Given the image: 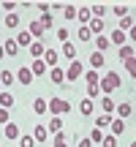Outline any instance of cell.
<instances>
[{
    "mask_svg": "<svg viewBox=\"0 0 136 147\" xmlns=\"http://www.w3.org/2000/svg\"><path fill=\"white\" fill-rule=\"evenodd\" d=\"M117 87H120V76H117L114 71H106L104 79H98V90H104L106 95H109L112 90H117Z\"/></svg>",
    "mask_w": 136,
    "mask_h": 147,
    "instance_id": "1",
    "label": "cell"
},
{
    "mask_svg": "<svg viewBox=\"0 0 136 147\" xmlns=\"http://www.w3.org/2000/svg\"><path fill=\"white\" fill-rule=\"evenodd\" d=\"M49 104V112L52 115H68L71 112V104H68L65 98H52V101H46Z\"/></svg>",
    "mask_w": 136,
    "mask_h": 147,
    "instance_id": "2",
    "label": "cell"
},
{
    "mask_svg": "<svg viewBox=\"0 0 136 147\" xmlns=\"http://www.w3.org/2000/svg\"><path fill=\"white\" fill-rule=\"evenodd\" d=\"M82 74H84V65L79 63V60H71V63H68V71H65V82H76Z\"/></svg>",
    "mask_w": 136,
    "mask_h": 147,
    "instance_id": "3",
    "label": "cell"
},
{
    "mask_svg": "<svg viewBox=\"0 0 136 147\" xmlns=\"http://www.w3.org/2000/svg\"><path fill=\"white\" fill-rule=\"evenodd\" d=\"M57 60H60V52H55V49H46V52H44V63H46V68H57Z\"/></svg>",
    "mask_w": 136,
    "mask_h": 147,
    "instance_id": "4",
    "label": "cell"
},
{
    "mask_svg": "<svg viewBox=\"0 0 136 147\" xmlns=\"http://www.w3.org/2000/svg\"><path fill=\"white\" fill-rule=\"evenodd\" d=\"M3 136H5V139H19V136H22V131H19V125H16V123H5Z\"/></svg>",
    "mask_w": 136,
    "mask_h": 147,
    "instance_id": "5",
    "label": "cell"
},
{
    "mask_svg": "<svg viewBox=\"0 0 136 147\" xmlns=\"http://www.w3.org/2000/svg\"><path fill=\"white\" fill-rule=\"evenodd\" d=\"M33 139H36V142H46L49 139V128L46 125H36L33 128Z\"/></svg>",
    "mask_w": 136,
    "mask_h": 147,
    "instance_id": "6",
    "label": "cell"
},
{
    "mask_svg": "<svg viewBox=\"0 0 136 147\" xmlns=\"http://www.w3.org/2000/svg\"><path fill=\"white\" fill-rule=\"evenodd\" d=\"M27 49H30V55H33L36 60H41V57H44V52H46V49H44V41H33Z\"/></svg>",
    "mask_w": 136,
    "mask_h": 147,
    "instance_id": "7",
    "label": "cell"
},
{
    "mask_svg": "<svg viewBox=\"0 0 136 147\" xmlns=\"http://www.w3.org/2000/svg\"><path fill=\"white\" fill-rule=\"evenodd\" d=\"M109 131H112V136H120V134L125 131V120H120V117L112 120V123H109Z\"/></svg>",
    "mask_w": 136,
    "mask_h": 147,
    "instance_id": "8",
    "label": "cell"
},
{
    "mask_svg": "<svg viewBox=\"0 0 136 147\" xmlns=\"http://www.w3.org/2000/svg\"><path fill=\"white\" fill-rule=\"evenodd\" d=\"M76 19L82 22V25H90V19H93V14H90V5H84V8H76Z\"/></svg>",
    "mask_w": 136,
    "mask_h": 147,
    "instance_id": "9",
    "label": "cell"
},
{
    "mask_svg": "<svg viewBox=\"0 0 136 147\" xmlns=\"http://www.w3.org/2000/svg\"><path fill=\"white\" fill-rule=\"evenodd\" d=\"M19 22H22L19 14H5V16H3V25L11 27V30H16V27H19Z\"/></svg>",
    "mask_w": 136,
    "mask_h": 147,
    "instance_id": "10",
    "label": "cell"
},
{
    "mask_svg": "<svg viewBox=\"0 0 136 147\" xmlns=\"http://www.w3.org/2000/svg\"><path fill=\"white\" fill-rule=\"evenodd\" d=\"M16 79H19L22 84H30V82H33V71H30V68H25V65H22V68L16 71Z\"/></svg>",
    "mask_w": 136,
    "mask_h": 147,
    "instance_id": "11",
    "label": "cell"
},
{
    "mask_svg": "<svg viewBox=\"0 0 136 147\" xmlns=\"http://www.w3.org/2000/svg\"><path fill=\"white\" fill-rule=\"evenodd\" d=\"M14 41H16V47H30V44H33V36H30L27 30H22L19 36L14 38Z\"/></svg>",
    "mask_w": 136,
    "mask_h": 147,
    "instance_id": "12",
    "label": "cell"
},
{
    "mask_svg": "<svg viewBox=\"0 0 136 147\" xmlns=\"http://www.w3.org/2000/svg\"><path fill=\"white\" fill-rule=\"evenodd\" d=\"M27 33H30V36H33V41H36V38H44V27H41V22H33V25L30 27H27Z\"/></svg>",
    "mask_w": 136,
    "mask_h": 147,
    "instance_id": "13",
    "label": "cell"
},
{
    "mask_svg": "<svg viewBox=\"0 0 136 147\" xmlns=\"http://www.w3.org/2000/svg\"><path fill=\"white\" fill-rule=\"evenodd\" d=\"M104 63H106V57L101 52H93V55H90V65H93V71L95 68H104Z\"/></svg>",
    "mask_w": 136,
    "mask_h": 147,
    "instance_id": "14",
    "label": "cell"
},
{
    "mask_svg": "<svg viewBox=\"0 0 136 147\" xmlns=\"http://www.w3.org/2000/svg\"><path fill=\"white\" fill-rule=\"evenodd\" d=\"M87 27H90V33H93V36H101V33H104V19H95V16H93Z\"/></svg>",
    "mask_w": 136,
    "mask_h": 147,
    "instance_id": "15",
    "label": "cell"
},
{
    "mask_svg": "<svg viewBox=\"0 0 136 147\" xmlns=\"http://www.w3.org/2000/svg\"><path fill=\"white\" fill-rule=\"evenodd\" d=\"M49 76H52L55 84H65V71L63 68H52V71H49Z\"/></svg>",
    "mask_w": 136,
    "mask_h": 147,
    "instance_id": "16",
    "label": "cell"
},
{
    "mask_svg": "<svg viewBox=\"0 0 136 147\" xmlns=\"http://www.w3.org/2000/svg\"><path fill=\"white\" fill-rule=\"evenodd\" d=\"M30 71H33V76H44V71H46V63H44V60H33Z\"/></svg>",
    "mask_w": 136,
    "mask_h": 147,
    "instance_id": "17",
    "label": "cell"
},
{
    "mask_svg": "<svg viewBox=\"0 0 136 147\" xmlns=\"http://www.w3.org/2000/svg\"><path fill=\"white\" fill-rule=\"evenodd\" d=\"M33 112H36V115H44V112H49V104L44 98H36L33 101Z\"/></svg>",
    "mask_w": 136,
    "mask_h": 147,
    "instance_id": "18",
    "label": "cell"
},
{
    "mask_svg": "<svg viewBox=\"0 0 136 147\" xmlns=\"http://www.w3.org/2000/svg\"><path fill=\"white\" fill-rule=\"evenodd\" d=\"M109 44H117V47H125V33H120V30H112V38H109Z\"/></svg>",
    "mask_w": 136,
    "mask_h": 147,
    "instance_id": "19",
    "label": "cell"
},
{
    "mask_svg": "<svg viewBox=\"0 0 136 147\" xmlns=\"http://www.w3.org/2000/svg\"><path fill=\"white\" fill-rule=\"evenodd\" d=\"M106 49H109V38H106V36H98V38H95V52L104 55Z\"/></svg>",
    "mask_w": 136,
    "mask_h": 147,
    "instance_id": "20",
    "label": "cell"
},
{
    "mask_svg": "<svg viewBox=\"0 0 136 147\" xmlns=\"http://www.w3.org/2000/svg\"><path fill=\"white\" fill-rule=\"evenodd\" d=\"M14 106V95L11 93H0V109H11Z\"/></svg>",
    "mask_w": 136,
    "mask_h": 147,
    "instance_id": "21",
    "label": "cell"
},
{
    "mask_svg": "<svg viewBox=\"0 0 136 147\" xmlns=\"http://www.w3.org/2000/svg\"><path fill=\"white\" fill-rule=\"evenodd\" d=\"M79 109H82V115H84V117H90V115H93V109H95V104H93V98H84V101H82V106H79Z\"/></svg>",
    "mask_w": 136,
    "mask_h": 147,
    "instance_id": "22",
    "label": "cell"
},
{
    "mask_svg": "<svg viewBox=\"0 0 136 147\" xmlns=\"http://www.w3.org/2000/svg\"><path fill=\"white\" fill-rule=\"evenodd\" d=\"M114 112H117V117H120V120H125V117H131V104H120V106H114Z\"/></svg>",
    "mask_w": 136,
    "mask_h": 147,
    "instance_id": "23",
    "label": "cell"
},
{
    "mask_svg": "<svg viewBox=\"0 0 136 147\" xmlns=\"http://www.w3.org/2000/svg\"><path fill=\"white\" fill-rule=\"evenodd\" d=\"M49 131H52V134H60V131H63V120H60V115H55L52 120H49Z\"/></svg>",
    "mask_w": 136,
    "mask_h": 147,
    "instance_id": "24",
    "label": "cell"
},
{
    "mask_svg": "<svg viewBox=\"0 0 136 147\" xmlns=\"http://www.w3.org/2000/svg\"><path fill=\"white\" fill-rule=\"evenodd\" d=\"M38 22H41V27H44V30H49V27L55 25V16L49 14V11H44V14H41V19H38Z\"/></svg>",
    "mask_w": 136,
    "mask_h": 147,
    "instance_id": "25",
    "label": "cell"
},
{
    "mask_svg": "<svg viewBox=\"0 0 136 147\" xmlns=\"http://www.w3.org/2000/svg\"><path fill=\"white\" fill-rule=\"evenodd\" d=\"M76 36H79V38H82V41H84V44H87V41H93V38H95V36H93V33H90V27H87V25H82V27H79V33H76Z\"/></svg>",
    "mask_w": 136,
    "mask_h": 147,
    "instance_id": "26",
    "label": "cell"
},
{
    "mask_svg": "<svg viewBox=\"0 0 136 147\" xmlns=\"http://www.w3.org/2000/svg\"><path fill=\"white\" fill-rule=\"evenodd\" d=\"M3 49H5V55H11V57L19 52V47H16V41H14V38H8V41L3 44Z\"/></svg>",
    "mask_w": 136,
    "mask_h": 147,
    "instance_id": "27",
    "label": "cell"
},
{
    "mask_svg": "<svg viewBox=\"0 0 136 147\" xmlns=\"http://www.w3.org/2000/svg\"><path fill=\"white\" fill-rule=\"evenodd\" d=\"M101 106H104V115H112V112H114V106H117V104H114V101L109 98V95H104V101H101Z\"/></svg>",
    "mask_w": 136,
    "mask_h": 147,
    "instance_id": "28",
    "label": "cell"
},
{
    "mask_svg": "<svg viewBox=\"0 0 136 147\" xmlns=\"http://www.w3.org/2000/svg\"><path fill=\"white\" fill-rule=\"evenodd\" d=\"M109 123H112V115H101L98 120H95V128H101V131H104V128H109Z\"/></svg>",
    "mask_w": 136,
    "mask_h": 147,
    "instance_id": "29",
    "label": "cell"
},
{
    "mask_svg": "<svg viewBox=\"0 0 136 147\" xmlns=\"http://www.w3.org/2000/svg\"><path fill=\"white\" fill-rule=\"evenodd\" d=\"M63 55H65L68 60H73V57H76V47H73L71 41H68V44H63Z\"/></svg>",
    "mask_w": 136,
    "mask_h": 147,
    "instance_id": "30",
    "label": "cell"
},
{
    "mask_svg": "<svg viewBox=\"0 0 136 147\" xmlns=\"http://www.w3.org/2000/svg\"><path fill=\"white\" fill-rule=\"evenodd\" d=\"M133 57V44L131 47H120V60H131Z\"/></svg>",
    "mask_w": 136,
    "mask_h": 147,
    "instance_id": "31",
    "label": "cell"
},
{
    "mask_svg": "<svg viewBox=\"0 0 136 147\" xmlns=\"http://www.w3.org/2000/svg\"><path fill=\"white\" fill-rule=\"evenodd\" d=\"M101 147H117V136H112V134H106V136L101 139Z\"/></svg>",
    "mask_w": 136,
    "mask_h": 147,
    "instance_id": "32",
    "label": "cell"
},
{
    "mask_svg": "<svg viewBox=\"0 0 136 147\" xmlns=\"http://www.w3.org/2000/svg\"><path fill=\"white\" fill-rule=\"evenodd\" d=\"M0 84H14V74L11 71H0Z\"/></svg>",
    "mask_w": 136,
    "mask_h": 147,
    "instance_id": "33",
    "label": "cell"
},
{
    "mask_svg": "<svg viewBox=\"0 0 136 147\" xmlns=\"http://www.w3.org/2000/svg\"><path fill=\"white\" fill-rule=\"evenodd\" d=\"M131 27H133V19H131V16H123V19H120V33L131 30Z\"/></svg>",
    "mask_w": 136,
    "mask_h": 147,
    "instance_id": "34",
    "label": "cell"
},
{
    "mask_svg": "<svg viewBox=\"0 0 136 147\" xmlns=\"http://www.w3.org/2000/svg\"><path fill=\"white\" fill-rule=\"evenodd\" d=\"M87 139H90V142H98V144H101V139H104V131H101V128H93V134H90Z\"/></svg>",
    "mask_w": 136,
    "mask_h": 147,
    "instance_id": "35",
    "label": "cell"
},
{
    "mask_svg": "<svg viewBox=\"0 0 136 147\" xmlns=\"http://www.w3.org/2000/svg\"><path fill=\"white\" fill-rule=\"evenodd\" d=\"M98 79H101V76H98V71H93V68L87 71V84H98Z\"/></svg>",
    "mask_w": 136,
    "mask_h": 147,
    "instance_id": "36",
    "label": "cell"
},
{
    "mask_svg": "<svg viewBox=\"0 0 136 147\" xmlns=\"http://www.w3.org/2000/svg\"><path fill=\"white\" fill-rule=\"evenodd\" d=\"M57 38H60L63 44H68V38H71V33H68V27H60V30H57Z\"/></svg>",
    "mask_w": 136,
    "mask_h": 147,
    "instance_id": "37",
    "label": "cell"
},
{
    "mask_svg": "<svg viewBox=\"0 0 136 147\" xmlns=\"http://www.w3.org/2000/svg\"><path fill=\"white\" fill-rule=\"evenodd\" d=\"M63 11H65V19H76V8L73 5H63Z\"/></svg>",
    "mask_w": 136,
    "mask_h": 147,
    "instance_id": "38",
    "label": "cell"
},
{
    "mask_svg": "<svg viewBox=\"0 0 136 147\" xmlns=\"http://www.w3.org/2000/svg\"><path fill=\"white\" fill-rule=\"evenodd\" d=\"M114 14H117V16H128V5L117 3V5H114Z\"/></svg>",
    "mask_w": 136,
    "mask_h": 147,
    "instance_id": "39",
    "label": "cell"
},
{
    "mask_svg": "<svg viewBox=\"0 0 136 147\" xmlns=\"http://www.w3.org/2000/svg\"><path fill=\"white\" fill-rule=\"evenodd\" d=\"M22 147H36V139L27 136V134H22Z\"/></svg>",
    "mask_w": 136,
    "mask_h": 147,
    "instance_id": "40",
    "label": "cell"
},
{
    "mask_svg": "<svg viewBox=\"0 0 136 147\" xmlns=\"http://www.w3.org/2000/svg\"><path fill=\"white\" fill-rule=\"evenodd\" d=\"M123 63H125V71L133 76V74H136V63H133V57H131V60H123Z\"/></svg>",
    "mask_w": 136,
    "mask_h": 147,
    "instance_id": "41",
    "label": "cell"
},
{
    "mask_svg": "<svg viewBox=\"0 0 136 147\" xmlns=\"http://www.w3.org/2000/svg\"><path fill=\"white\" fill-rule=\"evenodd\" d=\"M101 90H98V84H87V98H95Z\"/></svg>",
    "mask_w": 136,
    "mask_h": 147,
    "instance_id": "42",
    "label": "cell"
},
{
    "mask_svg": "<svg viewBox=\"0 0 136 147\" xmlns=\"http://www.w3.org/2000/svg\"><path fill=\"white\" fill-rule=\"evenodd\" d=\"M5 123H11V115L8 109H0V125H5Z\"/></svg>",
    "mask_w": 136,
    "mask_h": 147,
    "instance_id": "43",
    "label": "cell"
},
{
    "mask_svg": "<svg viewBox=\"0 0 136 147\" xmlns=\"http://www.w3.org/2000/svg\"><path fill=\"white\" fill-rule=\"evenodd\" d=\"M3 8L8 11V14H14V8H16V3H14V0H5V3H3Z\"/></svg>",
    "mask_w": 136,
    "mask_h": 147,
    "instance_id": "44",
    "label": "cell"
},
{
    "mask_svg": "<svg viewBox=\"0 0 136 147\" xmlns=\"http://www.w3.org/2000/svg\"><path fill=\"white\" fill-rule=\"evenodd\" d=\"M79 147H93V142H90V139H82V142H79Z\"/></svg>",
    "mask_w": 136,
    "mask_h": 147,
    "instance_id": "45",
    "label": "cell"
},
{
    "mask_svg": "<svg viewBox=\"0 0 136 147\" xmlns=\"http://www.w3.org/2000/svg\"><path fill=\"white\" fill-rule=\"evenodd\" d=\"M3 55H5V49H3V44H0V60H3Z\"/></svg>",
    "mask_w": 136,
    "mask_h": 147,
    "instance_id": "46",
    "label": "cell"
},
{
    "mask_svg": "<svg viewBox=\"0 0 136 147\" xmlns=\"http://www.w3.org/2000/svg\"><path fill=\"white\" fill-rule=\"evenodd\" d=\"M63 147H65V144H63Z\"/></svg>",
    "mask_w": 136,
    "mask_h": 147,
    "instance_id": "47",
    "label": "cell"
}]
</instances>
